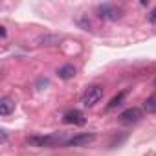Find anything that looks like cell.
Masks as SVG:
<instances>
[{
	"instance_id": "11",
	"label": "cell",
	"mask_w": 156,
	"mask_h": 156,
	"mask_svg": "<svg viewBox=\"0 0 156 156\" xmlns=\"http://www.w3.org/2000/svg\"><path fill=\"white\" fill-rule=\"evenodd\" d=\"M149 20H151V22H156V9H152V13H151Z\"/></svg>"
},
{
	"instance_id": "10",
	"label": "cell",
	"mask_w": 156,
	"mask_h": 156,
	"mask_svg": "<svg viewBox=\"0 0 156 156\" xmlns=\"http://www.w3.org/2000/svg\"><path fill=\"white\" fill-rule=\"evenodd\" d=\"M143 110H145L147 114L156 112V98H149V99H145V103H143Z\"/></svg>"
},
{
	"instance_id": "4",
	"label": "cell",
	"mask_w": 156,
	"mask_h": 156,
	"mask_svg": "<svg viewBox=\"0 0 156 156\" xmlns=\"http://www.w3.org/2000/svg\"><path fill=\"white\" fill-rule=\"evenodd\" d=\"M94 140H96V134H92V132H83V134H77V136L70 138V140L66 141V145H70V147H83V145L92 143Z\"/></svg>"
},
{
	"instance_id": "7",
	"label": "cell",
	"mask_w": 156,
	"mask_h": 156,
	"mask_svg": "<svg viewBox=\"0 0 156 156\" xmlns=\"http://www.w3.org/2000/svg\"><path fill=\"white\" fill-rule=\"evenodd\" d=\"M15 110V101L11 98H2L0 99V114L2 116H9Z\"/></svg>"
},
{
	"instance_id": "2",
	"label": "cell",
	"mask_w": 156,
	"mask_h": 156,
	"mask_svg": "<svg viewBox=\"0 0 156 156\" xmlns=\"http://www.w3.org/2000/svg\"><path fill=\"white\" fill-rule=\"evenodd\" d=\"M98 13H99V17L105 19V20H118V19H121V9L116 8V6H108V4L99 6V8H98Z\"/></svg>"
},
{
	"instance_id": "6",
	"label": "cell",
	"mask_w": 156,
	"mask_h": 156,
	"mask_svg": "<svg viewBox=\"0 0 156 156\" xmlns=\"http://www.w3.org/2000/svg\"><path fill=\"white\" fill-rule=\"evenodd\" d=\"M62 121H64V123H75V125H83V123H85V118H83V114H81L79 110H70V112H66V114H64Z\"/></svg>"
},
{
	"instance_id": "3",
	"label": "cell",
	"mask_w": 156,
	"mask_h": 156,
	"mask_svg": "<svg viewBox=\"0 0 156 156\" xmlns=\"http://www.w3.org/2000/svg\"><path fill=\"white\" fill-rule=\"evenodd\" d=\"M141 119V110L132 107V108H127L119 114V121L125 123V125H132V123H138Z\"/></svg>"
},
{
	"instance_id": "9",
	"label": "cell",
	"mask_w": 156,
	"mask_h": 156,
	"mask_svg": "<svg viewBox=\"0 0 156 156\" xmlns=\"http://www.w3.org/2000/svg\"><path fill=\"white\" fill-rule=\"evenodd\" d=\"M127 94H129V92H127V90H123V92H119L118 96H114V98L110 99V103L107 105V110H114L116 107H119V105L123 103V99L127 98Z\"/></svg>"
},
{
	"instance_id": "1",
	"label": "cell",
	"mask_w": 156,
	"mask_h": 156,
	"mask_svg": "<svg viewBox=\"0 0 156 156\" xmlns=\"http://www.w3.org/2000/svg\"><path fill=\"white\" fill-rule=\"evenodd\" d=\"M101 98H103V88L101 87H90V88H87V92L83 96V105L90 108L96 103H99Z\"/></svg>"
},
{
	"instance_id": "5",
	"label": "cell",
	"mask_w": 156,
	"mask_h": 156,
	"mask_svg": "<svg viewBox=\"0 0 156 156\" xmlns=\"http://www.w3.org/2000/svg\"><path fill=\"white\" fill-rule=\"evenodd\" d=\"M28 141L31 145H35V147H51L57 140L53 136H31Z\"/></svg>"
},
{
	"instance_id": "8",
	"label": "cell",
	"mask_w": 156,
	"mask_h": 156,
	"mask_svg": "<svg viewBox=\"0 0 156 156\" xmlns=\"http://www.w3.org/2000/svg\"><path fill=\"white\" fill-rule=\"evenodd\" d=\"M59 77L61 79H64V81H68V79H72V77L75 75V68L72 66V64H64L62 68H59Z\"/></svg>"
}]
</instances>
